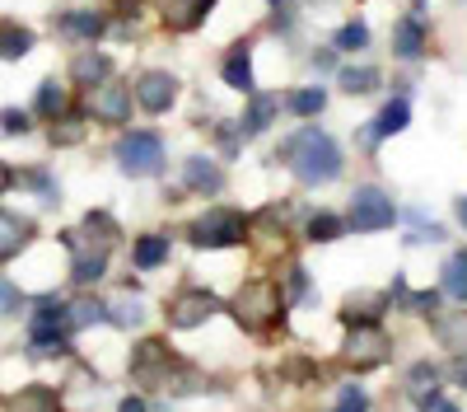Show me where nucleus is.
<instances>
[{"label":"nucleus","mask_w":467,"mask_h":412,"mask_svg":"<svg viewBox=\"0 0 467 412\" xmlns=\"http://www.w3.org/2000/svg\"><path fill=\"white\" fill-rule=\"evenodd\" d=\"M383 310H388V295H383V291H356V295L346 300L341 319H346V323H374Z\"/></svg>","instance_id":"ddd939ff"},{"label":"nucleus","mask_w":467,"mask_h":412,"mask_svg":"<svg viewBox=\"0 0 467 412\" xmlns=\"http://www.w3.org/2000/svg\"><path fill=\"white\" fill-rule=\"evenodd\" d=\"M435 333H440V343H444V347H453V352H467V310L440 314V319H435Z\"/></svg>","instance_id":"4be33fe9"},{"label":"nucleus","mask_w":467,"mask_h":412,"mask_svg":"<svg viewBox=\"0 0 467 412\" xmlns=\"http://www.w3.org/2000/svg\"><path fill=\"white\" fill-rule=\"evenodd\" d=\"M341 356L356 370H374V365H383L388 356H393V343H388L383 328H374V323H350V337H346Z\"/></svg>","instance_id":"423d86ee"},{"label":"nucleus","mask_w":467,"mask_h":412,"mask_svg":"<svg viewBox=\"0 0 467 412\" xmlns=\"http://www.w3.org/2000/svg\"><path fill=\"white\" fill-rule=\"evenodd\" d=\"M220 145H224V155H234V145H239V132H229V127H220Z\"/></svg>","instance_id":"c03bdc74"},{"label":"nucleus","mask_w":467,"mask_h":412,"mask_svg":"<svg viewBox=\"0 0 467 412\" xmlns=\"http://www.w3.org/2000/svg\"><path fill=\"white\" fill-rule=\"evenodd\" d=\"M271 5H281V0H271Z\"/></svg>","instance_id":"09e8293b"},{"label":"nucleus","mask_w":467,"mask_h":412,"mask_svg":"<svg viewBox=\"0 0 467 412\" xmlns=\"http://www.w3.org/2000/svg\"><path fill=\"white\" fill-rule=\"evenodd\" d=\"M10 412H61V398L47 385H28L10 398Z\"/></svg>","instance_id":"a211bd4d"},{"label":"nucleus","mask_w":467,"mask_h":412,"mask_svg":"<svg viewBox=\"0 0 467 412\" xmlns=\"http://www.w3.org/2000/svg\"><path fill=\"white\" fill-rule=\"evenodd\" d=\"M182 178H187V193H220V183H224V174L211 160H202V155H192L182 164Z\"/></svg>","instance_id":"f3484780"},{"label":"nucleus","mask_w":467,"mask_h":412,"mask_svg":"<svg viewBox=\"0 0 467 412\" xmlns=\"http://www.w3.org/2000/svg\"><path fill=\"white\" fill-rule=\"evenodd\" d=\"M70 75H75L80 85H89V90H94L99 75H108V61H103L99 52H80V57H75V66H70Z\"/></svg>","instance_id":"cd10ccee"},{"label":"nucleus","mask_w":467,"mask_h":412,"mask_svg":"<svg viewBox=\"0 0 467 412\" xmlns=\"http://www.w3.org/2000/svg\"><path fill=\"white\" fill-rule=\"evenodd\" d=\"M103 319H112L117 328H136L145 319V310L136 305V300H112V305H103Z\"/></svg>","instance_id":"c756f323"},{"label":"nucleus","mask_w":467,"mask_h":412,"mask_svg":"<svg viewBox=\"0 0 467 412\" xmlns=\"http://www.w3.org/2000/svg\"><path fill=\"white\" fill-rule=\"evenodd\" d=\"M99 319H103V300H75L66 310V328H89Z\"/></svg>","instance_id":"c85d7f7f"},{"label":"nucleus","mask_w":467,"mask_h":412,"mask_svg":"<svg viewBox=\"0 0 467 412\" xmlns=\"http://www.w3.org/2000/svg\"><path fill=\"white\" fill-rule=\"evenodd\" d=\"M187 235H192L197 248H229V244H244L248 220L239 211H206L202 220H192Z\"/></svg>","instance_id":"20e7f679"},{"label":"nucleus","mask_w":467,"mask_h":412,"mask_svg":"<svg viewBox=\"0 0 467 412\" xmlns=\"http://www.w3.org/2000/svg\"><path fill=\"white\" fill-rule=\"evenodd\" d=\"M420 403H425V412H458L453 403H444V398H435V394H431V398H420Z\"/></svg>","instance_id":"37998d69"},{"label":"nucleus","mask_w":467,"mask_h":412,"mask_svg":"<svg viewBox=\"0 0 467 412\" xmlns=\"http://www.w3.org/2000/svg\"><path fill=\"white\" fill-rule=\"evenodd\" d=\"M94 112L103 122H127L131 118V85L122 80H99L94 90Z\"/></svg>","instance_id":"9b49d317"},{"label":"nucleus","mask_w":467,"mask_h":412,"mask_svg":"<svg viewBox=\"0 0 467 412\" xmlns=\"http://www.w3.org/2000/svg\"><path fill=\"white\" fill-rule=\"evenodd\" d=\"M33 52V28L15 24V19H0V61H19Z\"/></svg>","instance_id":"dca6fc26"},{"label":"nucleus","mask_w":467,"mask_h":412,"mask_svg":"<svg viewBox=\"0 0 467 412\" xmlns=\"http://www.w3.org/2000/svg\"><path fill=\"white\" fill-rule=\"evenodd\" d=\"M290 291H295V300H299V295L308 291V277H304L299 268H290Z\"/></svg>","instance_id":"79ce46f5"},{"label":"nucleus","mask_w":467,"mask_h":412,"mask_svg":"<svg viewBox=\"0 0 467 412\" xmlns=\"http://www.w3.org/2000/svg\"><path fill=\"white\" fill-rule=\"evenodd\" d=\"M164 262H169V239L164 235L136 239V268H164Z\"/></svg>","instance_id":"b1692460"},{"label":"nucleus","mask_w":467,"mask_h":412,"mask_svg":"<svg viewBox=\"0 0 467 412\" xmlns=\"http://www.w3.org/2000/svg\"><path fill=\"white\" fill-rule=\"evenodd\" d=\"M215 10V0H160V15L173 33H192V28H202L206 15Z\"/></svg>","instance_id":"9d476101"},{"label":"nucleus","mask_w":467,"mask_h":412,"mask_svg":"<svg viewBox=\"0 0 467 412\" xmlns=\"http://www.w3.org/2000/svg\"><path fill=\"white\" fill-rule=\"evenodd\" d=\"M28 239H33V225L24 216H15V211H0V262L15 258Z\"/></svg>","instance_id":"4468645a"},{"label":"nucleus","mask_w":467,"mask_h":412,"mask_svg":"<svg viewBox=\"0 0 467 412\" xmlns=\"http://www.w3.org/2000/svg\"><path fill=\"white\" fill-rule=\"evenodd\" d=\"M10 183H15V174H10V164H0V193H10Z\"/></svg>","instance_id":"a18cd8bd"},{"label":"nucleus","mask_w":467,"mask_h":412,"mask_svg":"<svg viewBox=\"0 0 467 412\" xmlns=\"http://www.w3.org/2000/svg\"><path fill=\"white\" fill-rule=\"evenodd\" d=\"M323 103H327L323 90H299V94H290V108L299 112V118H314V112H323Z\"/></svg>","instance_id":"72a5a7b5"},{"label":"nucleus","mask_w":467,"mask_h":412,"mask_svg":"<svg viewBox=\"0 0 467 412\" xmlns=\"http://www.w3.org/2000/svg\"><path fill=\"white\" fill-rule=\"evenodd\" d=\"M276 206H266L257 220H248V235L257 239V248L262 253H276V248H285V225H281V230H276Z\"/></svg>","instance_id":"2eb2a0df"},{"label":"nucleus","mask_w":467,"mask_h":412,"mask_svg":"<svg viewBox=\"0 0 467 412\" xmlns=\"http://www.w3.org/2000/svg\"><path fill=\"white\" fill-rule=\"evenodd\" d=\"M117 164H122L131 178H154L164 169V141L160 132H131L117 145Z\"/></svg>","instance_id":"7ed1b4c3"},{"label":"nucleus","mask_w":467,"mask_h":412,"mask_svg":"<svg viewBox=\"0 0 467 412\" xmlns=\"http://www.w3.org/2000/svg\"><path fill=\"white\" fill-rule=\"evenodd\" d=\"M276 108H281V94H253V108L244 112V136H257L271 127V118H276Z\"/></svg>","instance_id":"6ab92c4d"},{"label":"nucleus","mask_w":467,"mask_h":412,"mask_svg":"<svg viewBox=\"0 0 467 412\" xmlns=\"http://www.w3.org/2000/svg\"><path fill=\"white\" fill-rule=\"evenodd\" d=\"M117 412H145V403L140 398H122V407H117Z\"/></svg>","instance_id":"49530a36"},{"label":"nucleus","mask_w":467,"mask_h":412,"mask_svg":"<svg viewBox=\"0 0 467 412\" xmlns=\"http://www.w3.org/2000/svg\"><path fill=\"white\" fill-rule=\"evenodd\" d=\"M19 310V291L10 281H0V314H15Z\"/></svg>","instance_id":"ea45409f"},{"label":"nucleus","mask_w":467,"mask_h":412,"mask_svg":"<svg viewBox=\"0 0 467 412\" xmlns=\"http://www.w3.org/2000/svg\"><path fill=\"white\" fill-rule=\"evenodd\" d=\"M37 112L43 118H57V112H66V90L57 80H43V90H37Z\"/></svg>","instance_id":"2f4dec72"},{"label":"nucleus","mask_w":467,"mask_h":412,"mask_svg":"<svg viewBox=\"0 0 467 412\" xmlns=\"http://www.w3.org/2000/svg\"><path fill=\"white\" fill-rule=\"evenodd\" d=\"M281 310H285V295H281L276 281H244L239 300H234V319L253 333H266L281 319Z\"/></svg>","instance_id":"f03ea898"},{"label":"nucleus","mask_w":467,"mask_h":412,"mask_svg":"<svg viewBox=\"0 0 467 412\" xmlns=\"http://www.w3.org/2000/svg\"><path fill=\"white\" fill-rule=\"evenodd\" d=\"M444 291L467 305V248H462V253H453V258L444 262Z\"/></svg>","instance_id":"a878e982"},{"label":"nucleus","mask_w":467,"mask_h":412,"mask_svg":"<svg viewBox=\"0 0 467 412\" xmlns=\"http://www.w3.org/2000/svg\"><path fill=\"white\" fill-rule=\"evenodd\" d=\"M33 347L37 352H57V347H66V305L61 300H43V310H37V319H33Z\"/></svg>","instance_id":"6e6552de"},{"label":"nucleus","mask_w":467,"mask_h":412,"mask_svg":"<svg viewBox=\"0 0 467 412\" xmlns=\"http://www.w3.org/2000/svg\"><path fill=\"white\" fill-rule=\"evenodd\" d=\"M66 244L75 248V281L80 286H89V281H99L103 277V258H108V248H85V239L80 235H66Z\"/></svg>","instance_id":"f8f14e48"},{"label":"nucleus","mask_w":467,"mask_h":412,"mask_svg":"<svg viewBox=\"0 0 467 412\" xmlns=\"http://www.w3.org/2000/svg\"><path fill=\"white\" fill-rule=\"evenodd\" d=\"M458 220H462V225H467V197H462V202H458Z\"/></svg>","instance_id":"de8ad7c7"},{"label":"nucleus","mask_w":467,"mask_h":412,"mask_svg":"<svg viewBox=\"0 0 467 412\" xmlns=\"http://www.w3.org/2000/svg\"><path fill=\"white\" fill-rule=\"evenodd\" d=\"M337 48H341V52H360V48H369V28H365V24H346V28L337 33Z\"/></svg>","instance_id":"f704fd0d"},{"label":"nucleus","mask_w":467,"mask_h":412,"mask_svg":"<svg viewBox=\"0 0 467 412\" xmlns=\"http://www.w3.org/2000/svg\"><path fill=\"white\" fill-rule=\"evenodd\" d=\"M220 310V300L211 295V291H178L169 305H164V314H169V328H197V323H206L211 314Z\"/></svg>","instance_id":"0eeeda50"},{"label":"nucleus","mask_w":467,"mask_h":412,"mask_svg":"<svg viewBox=\"0 0 467 412\" xmlns=\"http://www.w3.org/2000/svg\"><path fill=\"white\" fill-rule=\"evenodd\" d=\"M341 230H346V225H341V216H332V211H323V216L308 220V239H314V244H332Z\"/></svg>","instance_id":"7c9ffc66"},{"label":"nucleus","mask_w":467,"mask_h":412,"mask_svg":"<svg viewBox=\"0 0 467 412\" xmlns=\"http://www.w3.org/2000/svg\"><path fill=\"white\" fill-rule=\"evenodd\" d=\"M224 85L229 90H244L253 94V61H248V43H239L229 57H224Z\"/></svg>","instance_id":"aec40b11"},{"label":"nucleus","mask_w":467,"mask_h":412,"mask_svg":"<svg viewBox=\"0 0 467 412\" xmlns=\"http://www.w3.org/2000/svg\"><path fill=\"white\" fill-rule=\"evenodd\" d=\"M276 155L295 169V178L304 183V187H318V183H332L337 174H341V150H337V141L332 136H323L318 127H304V132H295Z\"/></svg>","instance_id":"f257e3e1"},{"label":"nucleus","mask_w":467,"mask_h":412,"mask_svg":"<svg viewBox=\"0 0 467 412\" xmlns=\"http://www.w3.org/2000/svg\"><path fill=\"white\" fill-rule=\"evenodd\" d=\"M393 220H398V211H393V197L388 193H379V187H356V193H350V230L379 235Z\"/></svg>","instance_id":"39448f33"},{"label":"nucleus","mask_w":467,"mask_h":412,"mask_svg":"<svg viewBox=\"0 0 467 412\" xmlns=\"http://www.w3.org/2000/svg\"><path fill=\"white\" fill-rule=\"evenodd\" d=\"M61 28L75 33V37H85V43H94V37L103 33V15H94V10H75V15H61Z\"/></svg>","instance_id":"393cba45"},{"label":"nucleus","mask_w":467,"mask_h":412,"mask_svg":"<svg viewBox=\"0 0 467 412\" xmlns=\"http://www.w3.org/2000/svg\"><path fill=\"white\" fill-rule=\"evenodd\" d=\"M435 380H440V365L420 361V365L411 370V394H416V398H431V394H435Z\"/></svg>","instance_id":"473e14b6"},{"label":"nucleus","mask_w":467,"mask_h":412,"mask_svg":"<svg viewBox=\"0 0 467 412\" xmlns=\"http://www.w3.org/2000/svg\"><path fill=\"white\" fill-rule=\"evenodd\" d=\"M85 235H99L103 248H112L117 239H122V235H117V225H112V216H89L85 220Z\"/></svg>","instance_id":"c9c22d12"},{"label":"nucleus","mask_w":467,"mask_h":412,"mask_svg":"<svg viewBox=\"0 0 467 412\" xmlns=\"http://www.w3.org/2000/svg\"><path fill=\"white\" fill-rule=\"evenodd\" d=\"M173 99H178V80H173L169 70H150V75H140V80H136V103L145 112H164Z\"/></svg>","instance_id":"1a4fd4ad"},{"label":"nucleus","mask_w":467,"mask_h":412,"mask_svg":"<svg viewBox=\"0 0 467 412\" xmlns=\"http://www.w3.org/2000/svg\"><path fill=\"white\" fill-rule=\"evenodd\" d=\"M453 385L467 389V352H458V361H453Z\"/></svg>","instance_id":"a19ab883"},{"label":"nucleus","mask_w":467,"mask_h":412,"mask_svg":"<svg viewBox=\"0 0 467 412\" xmlns=\"http://www.w3.org/2000/svg\"><path fill=\"white\" fill-rule=\"evenodd\" d=\"M393 52H398L402 61H416V57L425 52V28H420V19H402V24L393 28Z\"/></svg>","instance_id":"412c9836"},{"label":"nucleus","mask_w":467,"mask_h":412,"mask_svg":"<svg viewBox=\"0 0 467 412\" xmlns=\"http://www.w3.org/2000/svg\"><path fill=\"white\" fill-rule=\"evenodd\" d=\"M341 90H346V94H374V90H379V70H369V66H360V70L346 66V70H341Z\"/></svg>","instance_id":"bb28decb"},{"label":"nucleus","mask_w":467,"mask_h":412,"mask_svg":"<svg viewBox=\"0 0 467 412\" xmlns=\"http://www.w3.org/2000/svg\"><path fill=\"white\" fill-rule=\"evenodd\" d=\"M80 136H85V122H80V118H70V122H57V127H52V141H57V145H75Z\"/></svg>","instance_id":"e433bc0d"},{"label":"nucleus","mask_w":467,"mask_h":412,"mask_svg":"<svg viewBox=\"0 0 467 412\" xmlns=\"http://www.w3.org/2000/svg\"><path fill=\"white\" fill-rule=\"evenodd\" d=\"M365 407H369V398L360 389H341V407L337 412H365Z\"/></svg>","instance_id":"58836bf2"},{"label":"nucleus","mask_w":467,"mask_h":412,"mask_svg":"<svg viewBox=\"0 0 467 412\" xmlns=\"http://www.w3.org/2000/svg\"><path fill=\"white\" fill-rule=\"evenodd\" d=\"M0 127H5V132H28V112H19V108H0Z\"/></svg>","instance_id":"4c0bfd02"},{"label":"nucleus","mask_w":467,"mask_h":412,"mask_svg":"<svg viewBox=\"0 0 467 412\" xmlns=\"http://www.w3.org/2000/svg\"><path fill=\"white\" fill-rule=\"evenodd\" d=\"M411 122V108H407V99H393L383 112H379V122L369 127V141H379V136H393V132H402Z\"/></svg>","instance_id":"5701e85b"}]
</instances>
